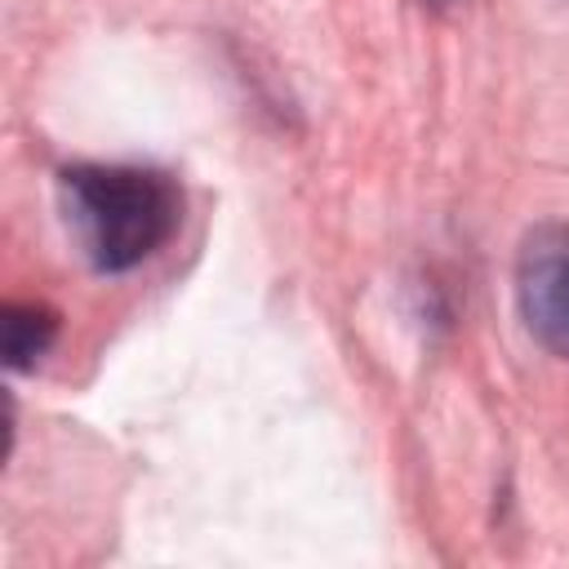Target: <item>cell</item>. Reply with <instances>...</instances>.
<instances>
[{"label": "cell", "instance_id": "1", "mask_svg": "<svg viewBox=\"0 0 569 569\" xmlns=\"http://www.w3.org/2000/svg\"><path fill=\"white\" fill-rule=\"evenodd\" d=\"M62 222L102 276L142 267L182 222V191L147 164H71L58 173Z\"/></svg>", "mask_w": 569, "mask_h": 569}, {"label": "cell", "instance_id": "2", "mask_svg": "<svg viewBox=\"0 0 569 569\" xmlns=\"http://www.w3.org/2000/svg\"><path fill=\"white\" fill-rule=\"evenodd\" d=\"M516 311L529 338L569 360V222L547 218L516 249Z\"/></svg>", "mask_w": 569, "mask_h": 569}, {"label": "cell", "instance_id": "3", "mask_svg": "<svg viewBox=\"0 0 569 569\" xmlns=\"http://www.w3.org/2000/svg\"><path fill=\"white\" fill-rule=\"evenodd\" d=\"M0 333H4V365L13 373H27V369H36L53 351V342H58V311L49 302H36V298L4 302Z\"/></svg>", "mask_w": 569, "mask_h": 569}, {"label": "cell", "instance_id": "4", "mask_svg": "<svg viewBox=\"0 0 569 569\" xmlns=\"http://www.w3.org/2000/svg\"><path fill=\"white\" fill-rule=\"evenodd\" d=\"M422 4H427V9H436V13H445V9H458L462 0H422Z\"/></svg>", "mask_w": 569, "mask_h": 569}]
</instances>
